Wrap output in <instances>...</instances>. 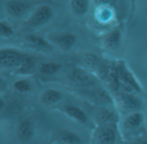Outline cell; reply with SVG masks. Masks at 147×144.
I'll list each match as a JSON object with an SVG mask.
<instances>
[{"label": "cell", "mask_w": 147, "mask_h": 144, "mask_svg": "<svg viewBox=\"0 0 147 144\" xmlns=\"http://www.w3.org/2000/svg\"><path fill=\"white\" fill-rule=\"evenodd\" d=\"M26 53L12 49L0 51V67L7 69H18L22 65Z\"/></svg>", "instance_id": "6da1fadb"}, {"label": "cell", "mask_w": 147, "mask_h": 144, "mask_svg": "<svg viewBox=\"0 0 147 144\" xmlns=\"http://www.w3.org/2000/svg\"><path fill=\"white\" fill-rule=\"evenodd\" d=\"M97 73L98 76L109 86L110 88H112L113 90H117L119 88V80L118 76H117L116 70L112 69L109 66L106 65H100L97 68Z\"/></svg>", "instance_id": "7a4b0ae2"}, {"label": "cell", "mask_w": 147, "mask_h": 144, "mask_svg": "<svg viewBox=\"0 0 147 144\" xmlns=\"http://www.w3.org/2000/svg\"><path fill=\"white\" fill-rule=\"evenodd\" d=\"M53 9L49 5H41V6L37 7L34 12L32 13L30 19H29V23L34 26H40V25L49 22L53 17Z\"/></svg>", "instance_id": "3957f363"}, {"label": "cell", "mask_w": 147, "mask_h": 144, "mask_svg": "<svg viewBox=\"0 0 147 144\" xmlns=\"http://www.w3.org/2000/svg\"><path fill=\"white\" fill-rule=\"evenodd\" d=\"M28 3L24 0H9L6 3V10L11 16L21 17L26 13Z\"/></svg>", "instance_id": "277c9868"}, {"label": "cell", "mask_w": 147, "mask_h": 144, "mask_svg": "<svg viewBox=\"0 0 147 144\" xmlns=\"http://www.w3.org/2000/svg\"><path fill=\"white\" fill-rule=\"evenodd\" d=\"M73 80L80 86H91L96 82L94 76L85 70H76L73 74Z\"/></svg>", "instance_id": "5b68a950"}, {"label": "cell", "mask_w": 147, "mask_h": 144, "mask_svg": "<svg viewBox=\"0 0 147 144\" xmlns=\"http://www.w3.org/2000/svg\"><path fill=\"white\" fill-rule=\"evenodd\" d=\"M115 141H116V132L112 128H102L97 133L98 144H114Z\"/></svg>", "instance_id": "8992f818"}, {"label": "cell", "mask_w": 147, "mask_h": 144, "mask_svg": "<svg viewBox=\"0 0 147 144\" xmlns=\"http://www.w3.org/2000/svg\"><path fill=\"white\" fill-rule=\"evenodd\" d=\"M57 141L63 144H82L83 140L75 132L63 130L57 134Z\"/></svg>", "instance_id": "52a82bcc"}, {"label": "cell", "mask_w": 147, "mask_h": 144, "mask_svg": "<svg viewBox=\"0 0 147 144\" xmlns=\"http://www.w3.org/2000/svg\"><path fill=\"white\" fill-rule=\"evenodd\" d=\"M121 37V31L119 29H114L104 37V45L109 49H117L120 47Z\"/></svg>", "instance_id": "ba28073f"}, {"label": "cell", "mask_w": 147, "mask_h": 144, "mask_svg": "<svg viewBox=\"0 0 147 144\" xmlns=\"http://www.w3.org/2000/svg\"><path fill=\"white\" fill-rule=\"evenodd\" d=\"M18 136L22 140H30L34 135L33 124L28 119H25L18 126Z\"/></svg>", "instance_id": "9c48e42d"}, {"label": "cell", "mask_w": 147, "mask_h": 144, "mask_svg": "<svg viewBox=\"0 0 147 144\" xmlns=\"http://www.w3.org/2000/svg\"><path fill=\"white\" fill-rule=\"evenodd\" d=\"M63 111H65V113L67 114V115H69V117H71L73 119L80 122V123H87V121H88L86 113L79 107L71 106V105H67L63 108Z\"/></svg>", "instance_id": "30bf717a"}, {"label": "cell", "mask_w": 147, "mask_h": 144, "mask_svg": "<svg viewBox=\"0 0 147 144\" xmlns=\"http://www.w3.org/2000/svg\"><path fill=\"white\" fill-rule=\"evenodd\" d=\"M77 37L71 33H65L57 37V43L59 47L63 51H69L74 45H76Z\"/></svg>", "instance_id": "8fae6325"}, {"label": "cell", "mask_w": 147, "mask_h": 144, "mask_svg": "<svg viewBox=\"0 0 147 144\" xmlns=\"http://www.w3.org/2000/svg\"><path fill=\"white\" fill-rule=\"evenodd\" d=\"M63 95L57 90H47L42 93L41 102L45 105H55L63 99Z\"/></svg>", "instance_id": "7c38bea8"}, {"label": "cell", "mask_w": 147, "mask_h": 144, "mask_svg": "<svg viewBox=\"0 0 147 144\" xmlns=\"http://www.w3.org/2000/svg\"><path fill=\"white\" fill-rule=\"evenodd\" d=\"M143 121V116L139 112H135L128 116L124 121V127L128 130H135L140 127Z\"/></svg>", "instance_id": "4fadbf2b"}, {"label": "cell", "mask_w": 147, "mask_h": 144, "mask_svg": "<svg viewBox=\"0 0 147 144\" xmlns=\"http://www.w3.org/2000/svg\"><path fill=\"white\" fill-rule=\"evenodd\" d=\"M119 104L122 106L124 109L134 110L139 107V101L132 95L128 94H121L119 97Z\"/></svg>", "instance_id": "5bb4252c"}, {"label": "cell", "mask_w": 147, "mask_h": 144, "mask_svg": "<svg viewBox=\"0 0 147 144\" xmlns=\"http://www.w3.org/2000/svg\"><path fill=\"white\" fill-rule=\"evenodd\" d=\"M35 71V59L32 57L26 55L22 65L17 69V72L21 75H29Z\"/></svg>", "instance_id": "9a60e30c"}, {"label": "cell", "mask_w": 147, "mask_h": 144, "mask_svg": "<svg viewBox=\"0 0 147 144\" xmlns=\"http://www.w3.org/2000/svg\"><path fill=\"white\" fill-rule=\"evenodd\" d=\"M25 41L28 45H33L35 47H39V49H49L51 47V45L43 37H38V35L28 34L25 37Z\"/></svg>", "instance_id": "2e32d148"}, {"label": "cell", "mask_w": 147, "mask_h": 144, "mask_svg": "<svg viewBox=\"0 0 147 144\" xmlns=\"http://www.w3.org/2000/svg\"><path fill=\"white\" fill-rule=\"evenodd\" d=\"M61 65L59 63H53V62L42 63L39 66V72L45 76H51V75L57 74V72L61 70Z\"/></svg>", "instance_id": "e0dca14e"}, {"label": "cell", "mask_w": 147, "mask_h": 144, "mask_svg": "<svg viewBox=\"0 0 147 144\" xmlns=\"http://www.w3.org/2000/svg\"><path fill=\"white\" fill-rule=\"evenodd\" d=\"M71 6L76 13L83 15L88 12L89 6H90V0H71Z\"/></svg>", "instance_id": "ac0fdd59"}, {"label": "cell", "mask_w": 147, "mask_h": 144, "mask_svg": "<svg viewBox=\"0 0 147 144\" xmlns=\"http://www.w3.org/2000/svg\"><path fill=\"white\" fill-rule=\"evenodd\" d=\"M13 27L10 23L5 20H0V37H9L13 34Z\"/></svg>", "instance_id": "d6986e66"}, {"label": "cell", "mask_w": 147, "mask_h": 144, "mask_svg": "<svg viewBox=\"0 0 147 144\" xmlns=\"http://www.w3.org/2000/svg\"><path fill=\"white\" fill-rule=\"evenodd\" d=\"M83 63L86 67L90 68V69H97L100 63L98 62L97 57L93 55L92 53H86L83 57Z\"/></svg>", "instance_id": "ffe728a7"}, {"label": "cell", "mask_w": 147, "mask_h": 144, "mask_svg": "<svg viewBox=\"0 0 147 144\" xmlns=\"http://www.w3.org/2000/svg\"><path fill=\"white\" fill-rule=\"evenodd\" d=\"M14 89L20 93L29 92L31 90V84L27 80H19L14 84Z\"/></svg>", "instance_id": "44dd1931"}, {"label": "cell", "mask_w": 147, "mask_h": 144, "mask_svg": "<svg viewBox=\"0 0 147 144\" xmlns=\"http://www.w3.org/2000/svg\"><path fill=\"white\" fill-rule=\"evenodd\" d=\"M95 2L97 3L98 5H100V6H110V5H112L113 3L115 2V0H94Z\"/></svg>", "instance_id": "7402d4cb"}, {"label": "cell", "mask_w": 147, "mask_h": 144, "mask_svg": "<svg viewBox=\"0 0 147 144\" xmlns=\"http://www.w3.org/2000/svg\"><path fill=\"white\" fill-rule=\"evenodd\" d=\"M4 106H5L4 101H3V100L1 99V98H0V110L3 109V108H4Z\"/></svg>", "instance_id": "603a6c76"}, {"label": "cell", "mask_w": 147, "mask_h": 144, "mask_svg": "<svg viewBox=\"0 0 147 144\" xmlns=\"http://www.w3.org/2000/svg\"><path fill=\"white\" fill-rule=\"evenodd\" d=\"M138 144H147V142L143 141V142H140V143H138Z\"/></svg>", "instance_id": "cb8c5ba5"}, {"label": "cell", "mask_w": 147, "mask_h": 144, "mask_svg": "<svg viewBox=\"0 0 147 144\" xmlns=\"http://www.w3.org/2000/svg\"><path fill=\"white\" fill-rule=\"evenodd\" d=\"M0 81H1V79H0Z\"/></svg>", "instance_id": "d4e9b609"}]
</instances>
